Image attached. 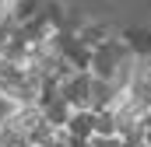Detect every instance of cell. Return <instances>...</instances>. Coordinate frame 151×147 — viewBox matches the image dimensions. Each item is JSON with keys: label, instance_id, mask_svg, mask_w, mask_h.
<instances>
[{"label": "cell", "instance_id": "cell-6", "mask_svg": "<svg viewBox=\"0 0 151 147\" xmlns=\"http://www.w3.org/2000/svg\"><path fill=\"white\" fill-rule=\"evenodd\" d=\"M39 7H42V0H11V7H7V21L14 25V28H21L25 21H32L39 14Z\"/></svg>", "mask_w": 151, "mask_h": 147}, {"label": "cell", "instance_id": "cell-9", "mask_svg": "<svg viewBox=\"0 0 151 147\" xmlns=\"http://www.w3.org/2000/svg\"><path fill=\"white\" fill-rule=\"evenodd\" d=\"M95 137H116V112H95Z\"/></svg>", "mask_w": 151, "mask_h": 147}, {"label": "cell", "instance_id": "cell-2", "mask_svg": "<svg viewBox=\"0 0 151 147\" xmlns=\"http://www.w3.org/2000/svg\"><path fill=\"white\" fill-rule=\"evenodd\" d=\"M116 95H119V88H116L113 81H99V77H91V88H88V109H91V112L113 109Z\"/></svg>", "mask_w": 151, "mask_h": 147}, {"label": "cell", "instance_id": "cell-11", "mask_svg": "<svg viewBox=\"0 0 151 147\" xmlns=\"http://www.w3.org/2000/svg\"><path fill=\"white\" fill-rule=\"evenodd\" d=\"M14 112H18V102H14V98H7V95H0V123H7Z\"/></svg>", "mask_w": 151, "mask_h": 147}, {"label": "cell", "instance_id": "cell-1", "mask_svg": "<svg viewBox=\"0 0 151 147\" xmlns=\"http://www.w3.org/2000/svg\"><path fill=\"white\" fill-rule=\"evenodd\" d=\"M88 88H91V74H70L67 81H60V98L70 109H88Z\"/></svg>", "mask_w": 151, "mask_h": 147}, {"label": "cell", "instance_id": "cell-13", "mask_svg": "<svg viewBox=\"0 0 151 147\" xmlns=\"http://www.w3.org/2000/svg\"><path fill=\"white\" fill-rule=\"evenodd\" d=\"M46 147H63V144H56V140H49V144H46Z\"/></svg>", "mask_w": 151, "mask_h": 147}, {"label": "cell", "instance_id": "cell-4", "mask_svg": "<svg viewBox=\"0 0 151 147\" xmlns=\"http://www.w3.org/2000/svg\"><path fill=\"white\" fill-rule=\"evenodd\" d=\"M113 35H116V28L109 25V21H99V18H88V21H84V28L77 32V39H81L84 46H91V49H95V46H102V42H109Z\"/></svg>", "mask_w": 151, "mask_h": 147}, {"label": "cell", "instance_id": "cell-10", "mask_svg": "<svg viewBox=\"0 0 151 147\" xmlns=\"http://www.w3.org/2000/svg\"><path fill=\"white\" fill-rule=\"evenodd\" d=\"M53 130H56V126H49L46 119H39L35 126L28 130V144H35V147H46L49 140H53Z\"/></svg>", "mask_w": 151, "mask_h": 147}, {"label": "cell", "instance_id": "cell-7", "mask_svg": "<svg viewBox=\"0 0 151 147\" xmlns=\"http://www.w3.org/2000/svg\"><path fill=\"white\" fill-rule=\"evenodd\" d=\"M39 112H42V119H46L49 126H67L70 105H67L63 98H56V102H46V105H39Z\"/></svg>", "mask_w": 151, "mask_h": 147}, {"label": "cell", "instance_id": "cell-12", "mask_svg": "<svg viewBox=\"0 0 151 147\" xmlns=\"http://www.w3.org/2000/svg\"><path fill=\"white\" fill-rule=\"evenodd\" d=\"M141 144H144V147H151V130H144V133H141Z\"/></svg>", "mask_w": 151, "mask_h": 147}, {"label": "cell", "instance_id": "cell-8", "mask_svg": "<svg viewBox=\"0 0 151 147\" xmlns=\"http://www.w3.org/2000/svg\"><path fill=\"white\" fill-rule=\"evenodd\" d=\"M63 14H67V4H60V0H42V7H39V18H46L53 28L63 25Z\"/></svg>", "mask_w": 151, "mask_h": 147}, {"label": "cell", "instance_id": "cell-14", "mask_svg": "<svg viewBox=\"0 0 151 147\" xmlns=\"http://www.w3.org/2000/svg\"><path fill=\"white\" fill-rule=\"evenodd\" d=\"M25 147H35V144H25Z\"/></svg>", "mask_w": 151, "mask_h": 147}, {"label": "cell", "instance_id": "cell-5", "mask_svg": "<svg viewBox=\"0 0 151 147\" xmlns=\"http://www.w3.org/2000/svg\"><path fill=\"white\" fill-rule=\"evenodd\" d=\"M67 133L70 137H81V140L95 137V112L91 109H70V116H67Z\"/></svg>", "mask_w": 151, "mask_h": 147}, {"label": "cell", "instance_id": "cell-3", "mask_svg": "<svg viewBox=\"0 0 151 147\" xmlns=\"http://www.w3.org/2000/svg\"><path fill=\"white\" fill-rule=\"evenodd\" d=\"M119 39L127 42V49L137 56V60H148L151 56V28H141V25H130V28H123Z\"/></svg>", "mask_w": 151, "mask_h": 147}]
</instances>
